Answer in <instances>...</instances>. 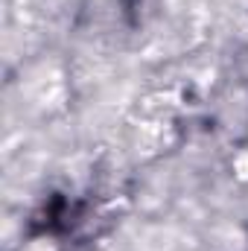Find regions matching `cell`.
I'll list each match as a JSON object with an SVG mask.
<instances>
[{
  "label": "cell",
  "mask_w": 248,
  "mask_h": 251,
  "mask_svg": "<svg viewBox=\"0 0 248 251\" xmlns=\"http://www.w3.org/2000/svg\"><path fill=\"white\" fill-rule=\"evenodd\" d=\"M237 173H240L243 178H248V152H246V155H240V158H237Z\"/></svg>",
  "instance_id": "6da1fadb"
},
{
  "label": "cell",
  "mask_w": 248,
  "mask_h": 251,
  "mask_svg": "<svg viewBox=\"0 0 248 251\" xmlns=\"http://www.w3.org/2000/svg\"><path fill=\"white\" fill-rule=\"evenodd\" d=\"M29 251H47V249L44 246H35V249H29Z\"/></svg>",
  "instance_id": "7a4b0ae2"
}]
</instances>
